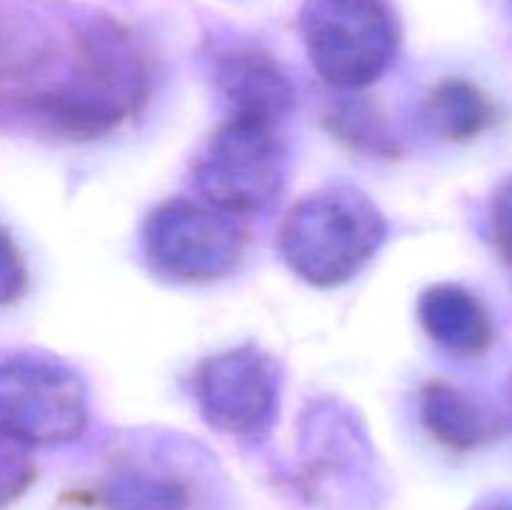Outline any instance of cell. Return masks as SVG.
<instances>
[{"instance_id":"cell-1","label":"cell","mask_w":512,"mask_h":510,"mask_svg":"<svg viewBox=\"0 0 512 510\" xmlns=\"http://www.w3.org/2000/svg\"><path fill=\"white\" fill-rule=\"evenodd\" d=\"M388 225L373 200L353 188H325L293 205L280 225V253L298 278L318 288L348 283L383 245Z\"/></svg>"},{"instance_id":"cell-2","label":"cell","mask_w":512,"mask_h":510,"mask_svg":"<svg viewBox=\"0 0 512 510\" xmlns=\"http://www.w3.org/2000/svg\"><path fill=\"white\" fill-rule=\"evenodd\" d=\"M303 30L313 68L343 90L378 80L398 50V25L383 0H315Z\"/></svg>"},{"instance_id":"cell-3","label":"cell","mask_w":512,"mask_h":510,"mask_svg":"<svg viewBox=\"0 0 512 510\" xmlns=\"http://www.w3.org/2000/svg\"><path fill=\"white\" fill-rule=\"evenodd\" d=\"M245 240L235 215L190 200L163 203L143 230V250L153 273L175 283L225 278L243 260Z\"/></svg>"},{"instance_id":"cell-4","label":"cell","mask_w":512,"mask_h":510,"mask_svg":"<svg viewBox=\"0 0 512 510\" xmlns=\"http://www.w3.org/2000/svg\"><path fill=\"white\" fill-rule=\"evenodd\" d=\"M283 183L285 150L265 125L228 120L193 163L200 198L235 218L268 208Z\"/></svg>"},{"instance_id":"cell-5","label":"cell","mask_w":512,"mask_h":510,"mask_svg":"<svg viewBox=\"0 0 512 510\" xmlns=\"http://www.w3.org/2000/svg\"><path fill=\"white\" fill-rule=\"evenodd\" d=\"M85 425L88 408L78 375L48 360L0 363V435L35 448L70 443Z\"/></svg>"},{"instance_id":"cell-6","label":"cell","mask_w":512,"mask_h":510,"mask_svg":"<svg viewBox=\"0 0 512 510\" xmlns=\"http://www.w3.org/2000/svg\"><path fill=\"white\" fill-rule=\"evenodd\" d=\"M195 400L213 428L240 438L263 435L278 413V373L268 355L238 348L205 360Z\"/></svg>"},{"instance_id":"cell-7","label":"cell","mask_w":512,"mask_h":510,"mask_svg":"<svg viewBox=\"0 0 512 510\" xmlns=\"http://www.w3.org/2000/svg\"><path fill=\"white\" fill-rule=\"evenodd\" d=\"M215 83L230 120L273 128L295 108V85L285 70L255 48H235L215 65Z\"/></svg>"},{"instance_id":"cell-8","label":"cell","mask_w":512,"mask_h":510,"mask_svg":"<svg viewBox=\"0 0 512 510\" xmlns=\"http://www.w3.org/2000/svg\"><path fill=\"white\" fill-rule=\"evenodd\" d=\"M418 315L425 333L455 355L483 353L495 338L488 308L460 285L443 283L425 290Z\"/></svg>"},{"instance_id":"cell-9","label":"cell","mask_w":512,"mask_h":510,"mask_svg":"<svg viewBox=\"0 0 512 510\" xmlns=\"http://www.w3.org/2000/svg\"><path fill=\"white\" fill-rule=\"evenodd\" d=\"M95 500L103 510H193L188 480L158 463L113 465Z\"/></svg>"},{"instance_id":"cell-10","label":"cell","mask_w":512,"mask_h":510,"mask_svg":"<svg viewBox=\"0 0 512 510\" xmlns=\"http://www.w3.org/2000/svg\"><path fill=\"white\" fill-rule=\"evenodd\" d=\"M420 418L438 443L458 453L490 443L503 430L493 413L480 408L470 395L443 380H435L423 388Z\"/></svg>"},{"instance_id":"cell-11","label":"cell","mask_w":512,"mask_h":510,"mask_svg":"<svg viewBox=\"0 0 512 510\" xmlns=\"http://www.w3.org/2000/svg\"><path fill=\"white\" fill-rule=\"evenodd\" d=\"M498 118L493 100L478 85L463 78H445L425 100V120L448 140H470L490 128Z\"/></svg>"},{"instance_id":"cell-12","label":"cell","mask_w":512,"mask_h":510,"mask_svg":"<svg viewBox=\"0 0 512 510\" xmlns=\"http://www.w3.org/2000/svg\"><path fill=\"white\" fill-rule=\"evenodd\" d=\"M35 465L28 448L0 435V508L20 498L33 485Z\"/></svg>"},{"instance_id":"cell-13","label":"cell","mask_w":512,"mask_h":510,"mask_svg":"<svg viewBox=\"0 0 512 510\" xmlns=\"http://www.w3.org/2000/svg\"><path fill=\"white\" fill-rule=\"evenodd\" d=\"M335 118V133L340 138L350 140L355 148H373V150H388V133L383 130V125L375 120V113L365 105H345L333 113Z\"/></svg>"},{"instance_id":"cell-14","label":"cell","mask_w":512,"mask_h":510,"mask_svg":"<svg viewBox=\"0 0 512 510\" xmlns=\"http://www.w3.org/2000/svg\"><path fill=\"white\" fill-rule=\"evenodd\" d=\"M25 285H28V270H25L23 255L8 230L0 225V305L18 300Z\"/></svg>"},{"instance_id":"cell-15","label":"cell","mask_w":512,"mask_h":510,"mask_svg":"<svg viewBox=\"0 0 512 510\" xmlns=\"http://www.w3.org/2000/svg\"><path fill=\"white\" fill-rule=\"evenodd\" d=\"M490 228H493V240L503 260L512 265V178L503 180L493 198V210H490Z\"/></svg>"},{"instance_id":"cell-16","label":"cell","mask_w":512,"mask_h":510,"mask_svg":"<svg viewBox=\"0 0 512 510\" xmlns=\"http://www.w3.org/2000/svg\"><path fill=\"white\" fill-rule=\"evenodd\" d=\"M473 510H512V495H493V498L475 505Z\"/></svg>"}]
</instances>
